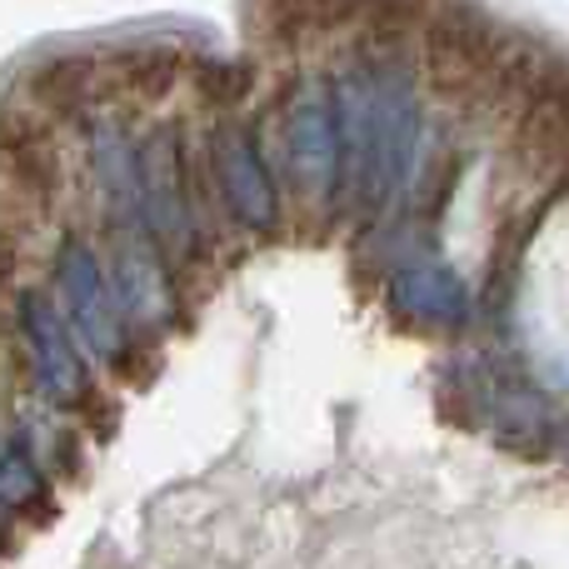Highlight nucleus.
<instances>
[{"mask_svg": "<svg viewBox=\"0 0 569 569\" xmlns=\"http://www.w3.org/2000/svg\"><path fill=\"white\" fill-rule=\"evenodd\" d=\"M510 325L525 360L555 385H569V196L545 210L515 270Z\"/></svg>", "mask_w": 569, "mask_h": 569, "instance_id": "f257e3e1", "label": "nucleus"}, {"mask_svg": "<svg viewBox=\"0 0 569 569\" xmlns=\"http://www.w3.org/2000/svg\"><path fill=\"white\" fill-rule=\"evenodd\" d=\"M0 420H6V365H0Z\"/></svg>", "mask_w": 569, "mask_h": 569, "instance_id": "f03ea898", "label": "nucleus"}]
</instances>
